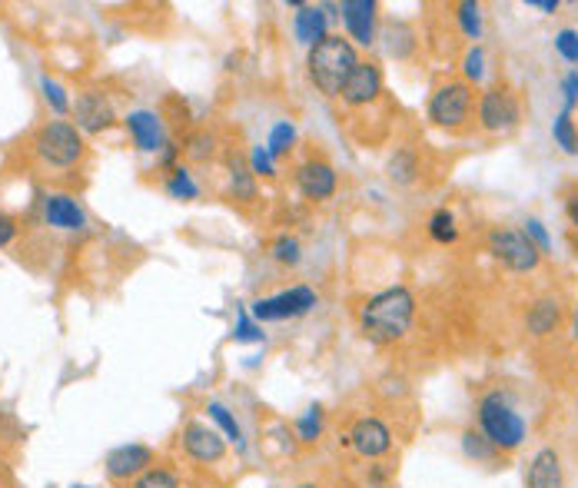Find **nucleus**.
I'll return each mask as SVG.
<instances>
[{"label":"nucleus","mask_w":578,"mask_h":488,"mask_svg":"<svg viewBox=\"0 0 578 488\" xmlns=\"http://www.w3.org/2000/svg\"><path fill=\"white\" fill-rule=\"evenodd\" d=\"M562 459L555 449H539L535 459L529 462V475H525V485L529 488H562Z\"/></svg>","instance_id":"obj_19"},{"label":"nucleus","mask_w":578,"mask_h":488,"mask_svg":"<svg viewBox=\"0 0 578 488\" xmlns=\"http://www.w3.org/2000/svg\"><path fill=\"white\" fill-rule=\"evenodd\" d=\"M123 127H127L133 147L140 153H160L167 147V133H163V120L160 113L153 110H133L123 117Z\"/></svg>","instance_id":"obj_10"},{"label":"nucleus","mask_w":578,"mask_h":488,"mask_svg":"<svg viewBox=\"0 0 578 488\" xmlns=\"http://www.w3.org/2000/svg\"><path fill=\"white\" fill-rule=\"evenodd\" d=\"M236 342H263V329L250 323V313H240V323H236Z\"/></svg>","instance_id":"obj_39"},{"label":"nucleus","mask_w":578,"mask_h":488,"mask_svg":"<svg viewBox=\"0 0 578 488\" xmlns=\"http://www.w3.org/2000/svg\"><path fill=\"white\" fill-rule=\"evenodd\" d=\"M14 236H17V220L10 213L0 210V249L14 243Z\"/></svg>","instance_id":"obj_41"},{"label":"nucleus","mask_w":578,"mask_h":488,"mask_svg":"<svg viewBox=\"0 0 578 488\" xmlns=\"http://www.w3.org/2000/svg\"><path fill=\"white\" fill-rule=\"evenodd\" d=\"M349 445L356 449V455L363 459H379L392 449V432L383 419L376 415H366V419H356V425L349 429Z\"/></svg>","instance_id":"obj_9"},{"label":"nucleus","mask_w":578,"mask_h":488,"mask_svg":"<svg viewBox=\"0 0 578 488\" xmlns=\"http://www.w3.org/2000/svg\"><path fill=\"white\" fill-rule=\"evenodd\" d=\"M213 153H216V137H213V133H206V130L193 133L190 143H187V157L196 160V163H203V160H210Z\"/></svg>","instance_id":"obj_33"},{"label":"nucleus","mask_w":578,"mask_h":488,"mask_svg":"<svg viewBox=\"0 0 578 488\" xmlns=\"http://www.w3.org/2000/svg\"><path fill=\"white\" fill-rule=\"evenodd\" d=\"M273 256H276V263L296 266L299 259H303V246H299L296 236H280V240L273 243Z\"/></svg>","instance_id":"obj_34"},{"label":"nucleus","mask_w":578,"mask_h":488,"mask_svg":"<svg viewBox=\"0 0 578 488\" xmlns=\"http://www.w3.org/2000/svg\"><path fill=\"white\" fill-rule=\"evenodd\" d=\"M519 123V100L505 87H489L479 93V127L485 133H505Z\"/></svg>","instance_id":"obj_8"},{"label":"nucleus","mask_w":578,"mask_h":488,"mask_svg":"<svg viewBox=\"0 0 578 488\" xmlns=\"http://www.w3.org/2000/svg\"><path fill=\"white\" fill-rule=\"evenodd\" d=\"M130 488H180V479L170 469H147L133 479Z\"/></svg>","instance_id":"obj_32"},{"label":"nucleus","mask_w":578,"mask_h":488,"mask_svg":"<svg viewBox=\"0 0 578 488\" xmlns=\"http://www.w3.org/2000/svg\"><path fill=\"white\" fill-rule=\"evenodd\" d=\"M472 103H476V93L466 80H449L432 93L429 100V120L442 130H459L462 123L469 120Z\"/></svg>","instance_id":"obj_6"},{"label":"nucleus","mask_w":578,"mask_h":488,"mask_svg":"<svg viewBox=\"0 0 578 488\" xmlns=\"http://www.w3.org/2000/svg\"><path fill=\"white\" fill-rule=\"evenodd\" d=\"M479 432L495 445V452H515L529 435V425L505 392H489L479 402Z\"/></svg>","instance_id":"obj_3"},{"label":"nucleus","mask_w":578,"mask_h":488,"mask_svg":"<svg viewBox=\"0 0 578 488\" xmlns=\"http://www.w3.org/2000/svg\"><path fill=\"white\" fill-rule=\"evenodd\" d=\"M74 117H77L80 133H103L113 127L117 113H113V103L103 97L100 90H87V93H80L74 103Z\"/></svg>","instance_id":"obj_11"},{"label":"nucleus","mask_w":578,"mask_h":488,"mask_svg":"<svg viewBox=\"0 0 578 488\" xmlns=\"http://www.w3.org/2000/svg\"><path fill=\"white\" fill-rule=\"evenodd\" d=\"M293 30H296V40H299V44L316 47L319 40L326 37V10H323V7H313V4L296 7Z\"/></svg>","instance_id":"obj_20"},{"label":"nucleus","mask_w":578,"mask_h":488,"mask_svg":"<svg viewBox=\"0 0 578 488\" xmlns=\"http://www.w3.org/2000/svg\"><path fill=\"white\" fill-rule=\"evenodd\" d=\"M177 153H180L177 143L167 140V147L160 150V166H163V170H173V160H177Z\"/></svg>","instance_id":"obj_42"},{"label":"nucleus","mask_w":578,"mask_h":488,"mask_svg":"<svg viewBox=\"0 0 578 488\" xmlns=\"http://www.w3.org/2000/svg\"><path fill=\"white\" fill-rule=\"evenodd\" d=\"M356 64V47L343 34H326L316 47H309V80L323 97H343V87Z\"/></svg>","instance_id":"obj_2"},{"label":"nucleus","mask_w":578,"mask_h":488,"mask_svg":"<svg viewBox=\"0 0 578 488\" xmlns=\"http://www.w3.org/2000/svg\"><path fill=\"white\" fill-rule=\"evenodd\" d=\"M379 93H383V70H379L373 60H359L343 87V100L349 107H366V103H373Z\"/></svg>","instance_id":"obj_14"},{"label":"nucleus","mask_w":578,"mask_h":488,"mask_svg":"<svg viewBox=\"0 0 578 488\" xmlns=\"http://www.w3.org/2000/svg\"><path fill=\"white\" fill-rule=\"evenodd\" d=\"M416 319V296L406 286H389L383 293L369 296L359 309V326L366 339L373 342H396L409 332Z\"/></svg>","instance_id":"obj_1"},{"label":"nucleus","mask_w":578,"mask_h":488,"mask_svg":"<svg viewBox=\"0 0 578 488\" xmlns=\"http://www.w3.org/2000/svg\"><path fill=\"white\" fill-rule=\"evenodd\" d=\"M296 432H299V442H316L323 435V409L319 406H309L296 422Z\"/></svg>","instance_id":"obj_29"},{"label":"nucleus","mask_w":578,"mask_h":488,"mask_svg":"<svg viewBox=\"0 0 578 488\" xmlns=\"http://www.w3.org/2000/svg\"><path fill=\"white\" fill-rule=\"evenodd\" d=\"M376 10L379 4L376 0H346L343 4V24L349 30V40H356V44L369 47L376 40Z\"/></svg>","instance_id":"obj_17"},{"label":"nucleus","mask_w":578,"mask_h":488,"mask_svg":"<svg viewBox=\"0 0 578 488\" xmlns=\"http://www.w3.org/2000/svg\"><path fill=\"white\" fill-rule=\"evenodd\" d=\"M40 90H44V100L50 103V110H54L57 117H64V113L70 110V97H67L64 83H57L50 77H40Z\"/></svg>","instance_id":"obj_31"},{"label":"nucleus","mask_w":578,"mask_h":488,"mask_svg":"<svg viewBox=\"0 0 578 488\" xmlns=\"http://www.w3.org/2000/svg\"><path fill=\"white\" fill-rule=\"evenodd\" d=\"M522 233L529 236V240H532V246L539 249L542 256H545V253H549V249H552L549 233H545V226H542L539 220H529V223H525V230H522Z\"/></svg>","instance_id":"obj_38"},{"label":"nucleus","mask_w":578,"mask_h":488,"mask_svg":"<svg viewBox=\"0 0 578 488\" xmlns=\"http://www.w3.org/2000/svg\"><path fill=\"white\" fill-rule=\"evenodd\" d=\"M462 452H466L469 459H476V462H492L495 459V445L485 439L479 429L462 432Z\"/></svg>","instance_id":"obj_26"},{"label":"nucleus","mask_w":578,"mask_h":488,"mask_svg":"<svg viewBox=\"0 0 578 488\" xmlns=\"http://www.w3.org/2000/svg\"><path fill=\"white\" fill-rule=\"evenodd\" d=\"M416 173H419V160L412 150H399L396 157L389 160V180L392 183L409 186V183H416Z\"/></svg>","instance_id":"obj_23"},{"label":"nucleus","mask_w":578,"mask_h":488,"mask_svg":"<svg viewBox=\"0 0 578 488\" xmlns=\"http://www.w3.org/2000/svg\"><path fill=\"white\" fill-rule=\"evenodd\" d=\"M462 74H466V83L472 87V83H479L482 80V74H485V50L476 44L466 54V64H462Z\"/></svg>","instance_id":"obj_35"},{"label":"nucleus","mask_w":578,"mask_h":488,"mask_svg":"<svg viewBox=\"0 0 578 488\" xmlns=\"http://www.w3.org/2000/svg\"><path fill=\"white\" fill-rule=\"evenodd\" d=\"M429 236L442 246L456 243L459 240V226H456V216H452L449 210H436L429 216Z\"/></svg>","instance_id":"obj_24"},{"label":"nucleus","mask_w":578,"mask_h":488,"mask_svg":"<svg viewBox=\"0 0 578 488\" xmlns=\"http://www.w3.org/2000/svg\"><path fill=\"white\" fill-rule=\"evenodd\" d=\"M296 488H316V485H296Z\"/></svg>","instance_id":"obj_46"},{"label":"nucleus","mask_w":578,"mask_h":488,"mask_svg":"<svg viewBox=\"0 0 578 488\" xmlns=\"http://www.w3.org/2000/svg\"><path fill=\"white\" fill-rule=\"evenodd\" d=\"M153 465V449L150 445H140V442H130V445H120L107 455V475L117 482H130L143 475Z\"/></svg>","instance_id":"obj_13"},{"label":"nucleus","mask_w":578,"mask_h":488,"mask_svg":"<svg viewBox=\"0 0 578 488\" xmlns=\"http://www.w3.org/2000/svg\"><path fill=\"white\" fill-rule=\"evenodd\" d=\"M230 193H233V200H240V203L256 200L253 170L243 163V157H236V153H230Z\"/></svg>","instance_id":"obj_21"},{"label":"nucleus","mask_w":578,"mask_h":488,"mask_svg":"<svg viewBox=\"0 0 578 488\" xmlns=\"http://www.w3.org/2000/svg\"><path fill=\"white\" fill-rule=\"evenodd\" d=\"M562 319H565L562 303L552 296L535 299V303L525 309V329H529V336H535V339L552 336V332L562 326Z\"/></svg>","instance_id":"obj_18"},{"label":"nucleus","mask_w":578,"mask_h":488,"mask_svg":"<svg viewBox=\"0 0 578 488\" xmlns=\"http://www.w3.org/2000/svg\"><path fill=\"white\" fill-rule=\"evenodd\" d=\"M250 170H253V176H276V160L270 157V150H266V147H253Z\"/></svg>","instance_id":"obj_37"},{"label":"nucleus","mask_w":578,"mask_h":488,"mask_svg":"<svg viewBox=\"0 0 578 488\" xmlns=\"http://www.w3.org/2000/svg\"><path fill=\"white\" fill-rule=\"evenodd\" d=\"M44 223L64 233H80L87 230V213L77 203V196L70 193H50L44 196Z\"/></svg>","instance_id":"obj_12"},{"label":"nucleus","mask_w":578,"mask_h":488,"mask_svg":"<svg viewBox=\"0 0 578 488\" xmlns=\"http://www.w3.org/2000/svg\"><path fill=\"white\" fill-rule=\"evenodd\" d=\"M206 412H210V419L226 432V439L236 442V445H240V449H243V445H246V442H243V429H240V422L233 419V412L226 409L223 402H210V406H206Z\"/></svg>","instance_id":"obj_27"},{"label":"nucleus","mask_w":578,"mask_h":488,"mask_svg":"<svg viewBox=\"0 0 578 488\" xmlns=\"http://www.w3.org/2000/svg\"><path fill=\"white\" fill-rule=\"evenodd\" d=\"M565 213H569L572 226L578 230V193H575V196H569V203H565Z\"/></svg>","instance_id":"obj_44"},{"label":"nucleus","mask_w":578,"mask_h":488,"mask_svg":"<svg viewBox=\"0 0 578 488\" xmlns=\"http://www.w3.org/2000/svg\"><path fill=\"white\" fill-rule=\"evenodd\" d=\"M459 27H462V34L472 37V40H479L482 37V7L479 4H472V0H466V4H459Z\"/></svg>","instance_id":"obj_30"},{"label":"nucleus","mask_w":578,"mask_h":488,"mask_svg":"<svg viewBox=\"0 0 578 488\" xmlns=\"http://www.w3.org/2000/svg\"><path fill=\"white\" fill-rule=\"evenodd\" d=\"M296 186L299 193L306 196V200H329V196L336 193V170L329 166L326 160H306L303 166L296 170Z\"/></svg>","instance_id":"obj_16"},{"label":"nucleus","mask_w":578,"mask_h":488,"mask_svg":"<svg viewBox=\"0 0 578 488\" xmlns=\"http://www.w3.org/2000/svg\"><path fill=\"white\" fill-rule=\"evenodd\" d=\"M562 93H565V110L572 117V110L578 107V70H569V74L562 77Z\"/></svg>","instance_id":"obj_40"},{"label":"nucleus","mask_w":578,"mask_h":488,"mask_svg":"<svg viewBox=\"0 0 578 488\" xmlns=\"http://www.w3.org/2000/svg\"><path fill=\"white\" fill-rule=\"evenodd\" d=\"M293 143H296V127L283 120V123H276V127L270 130V143H266V150H270L273 160H280L283 153L293 150Z\"/></svg>","instance_id":"obj_28"},{"label":"nucleus","mask_w":578,"mask_h":488,"mask_svg":"<svg viewBox=\"0 0 578 488\" xmlns=\"http://www.w3.org/2000/svg\"><path fill=\"white\" fill-rule=\"evenodd\" d=\"M529 7L545 10V14H555V10H559V0H529Z\"/></svg>","instance_id":"obj_43"},{"label":"nucleus","mask_w":578,"mask_h":488,"mask_svg":"<svg viewBox=\"0 0 578 488\" xmlns=\"http://www.w3.org/2000/svg\"><path fill=\"white\" fill-rule=\"evenodd\" d=\"M552 137H555V147H562L569 157H578V130L569 113H559V117L552 120Z\"/></svg>","instance_id":"obj_25"},{"label":"nucleus","mask_w":578,"mask_h":488,"mask_svg":"<svg viewBox=\"0 0 578 488\" xmlns=\"http://www.w3.org/2000/svg\"><path fill=\"white\" fill-rule=\"evenodd\" d=\"M167 193L173 196V200L190 203V200H196V196H200V186H196L193 173L187 170V166H173L170 176H167Z\"/></svg>","instance_id":"obj_22"},{"label":"nucleus","mask_w":578,"mask_h":488,"mask_svg":"<svg viewBox=\"0 0 578 488\" xmlns=\"http://www.w3.org/2000/svg\"><path fill=\"white\" fill-rule=\"evenodd\" d=\"M316 303H319V296L309 286H293V289H286V293L256 299L250 306V313H253V319H260V323H283V319L313 313Z\"/></svg>","instance_id":"obj_7"},{"label":"nucleus","mask_w":578,"mask_h":488,"mask_svg":"<svg viewBox=\"0 0 578 488\" xmlns=\"http://www.w3.org/2000/svg\"><path fill=\"white\" fill-rule=\"evenodd\" d=\"M572 339L578 342V306H575V313H572Z\"/></svg>","instance_id":"obj_45"},{"label":"nucleus","mask_w":578,"mask_h":488,"mask_svg":"<svg viewBox=\"0 0 578 488\" xmlns=\"http://www.w3.org/2000/svg\"><path fill=\"white\" fill-rule=\"evenodd\" d=\"M489 253L509 273H532L542 263V253L532 246L529 236L522 230H509V226H495L489 233Z\"/></svg>","instance_id":"obj_5"},{"label":"nucleus","mask_w":578,"mask_h":488,"mask_svg":"<svg viewBox=\"0 0 578 488\" xmlns=\"http://www.w3.org/2000/svg\"><path fill=\"white\" fill-rule=\"evenodd\" d=\"M34 153L44 166H54V170H70L77 166V160L84 157V133H80L74 123L67 120H50L34 133Z\"/></svg>","instance_id":"obj_4"},{"label":"nucleus","mask_w":578,"mask_h":488,"mask_svg":"<svg viewBox=\"0 0 578 488\" xmlns=\"http://www.w3.org/2000/svg\"><path fill=\"white\" fill-rule=\"evenodd\" d=\"M555 50L562 54V60L578 64V30H572V27L559 30V37H555Z\"/></svg>","instance_id":"obj_36"},{"label":"nucleus","mask_w":578,"mask_h":488,"mask_svg":"<svg viewBox=\"0 0 578 488\" xmlns=\"http://www.w3.org/2000/svg\"><path fill=\"white\" fill-rule=\"evenodd\" d=\"M70 488H87V485H70Z\"/></svg>","instance_id":"obj_47"},{"label":"nucleus","mask_w":578,"mask_h":488,"mask_svg":"<svg viewBox=\"0 0 578 488\" xmlns=\"http://www.w3.org/2000/svg\"><path fill=\"white\" fill-rule=\"evenodd\" d=\"M183 449H187V455L193 462H220L226 455V439L216 429H210V425L203 422H190L187 429H183Z\"/></svg>","instance_id":"obj_15"}]
</instances>
